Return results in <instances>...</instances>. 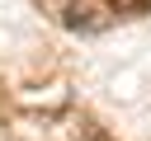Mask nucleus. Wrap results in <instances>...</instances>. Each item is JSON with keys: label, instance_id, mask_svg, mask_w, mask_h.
<instances>
[{"label": "nucleus", "instance_id": "nucleus-1", "mask_svg": "<svg viewBox=\"0 0 151 141\" xmlns=\"http://www.w3.org/2000/svg\"><path fill=\"white\" fill-rule=\"evenodd\" d=\"M109 14H113L109 0H61V24L71 33H99L109 28Z\"/></svg>", "mask_w": 151, "mask_h": 141}, {"label": "nucleus", "instance_id": "nucleus-2", "mask_svg": "<svg viewBox=\"0 0 151 141\" xmlns=\"http://www.w3.org/2000/svg\"><path fill=\"white\" fill-rule=\"evenodd\" d=\"M109 5H113L118 14H142V9L151 5V0H109Z\"/></svg>", "mask_w": 151, "mask_h": 141}]
</instances>
